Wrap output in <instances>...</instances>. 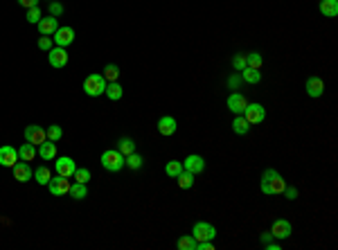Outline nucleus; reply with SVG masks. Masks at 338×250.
<instances>
[{
	"mask_svg": "<svg viewBox=\"0 0 338 250\" xmlns=\"http://www.w3.org/2000/svg\"><path fill=\"white\" fill-rule=\"evenodd\" d=\"M284 187H286V181L277 174V171L275 169H264L262 181H259V189H262V194H266V196H280V194L284 192Z\"/></svg>",
	"mask_w": 338,
	"mask_h": 250,
	"instance_id": "f257e3e1",
	"label": "nucleus"
},
{
	"mask_svg": "<svg viewBox=\"0 0 338 250\" xmlns=\"http://www.w3.org/2000/svg\"><path fill=\"white\" fill-rule=\"evenodd\" d=\"M100 162H101V167H104L106 171H122L124 167H127V158L120 154L117 149H108V151H104L101 154V158H100Z\"/></svg>",
	"mask_w": 338,
	"mask_h": 250,
	"instance_id": "f03ea898",
	"label": "nucleus"
},
{
	"mask_svg": "<svg viewBox=\"0 0 338 250\" xmlns=\"http://www.w3.org/2000/svg\"><path fill=\"white\" fill-rule=\"evenodd\" d=\"M106 84H108V81L104 79V75H90L84 79V93L88 97H100V95H104Z\"/></svg>",
	"mask_w": 338,
	"mask_h": 250,
	"instance_id": "7ed1b4c3",
	"label": "nucleus"
},
{
	"mask_svg": "<svg viewBox=\"0 0 338 250\" xmlns=\"http://www.w3.org/2000/svg\"><path fill=\"white\" fill-rule=\"evenodd\" d=\"M192 237H194L196 241H214L217 239V228L212 223H205V221H199V223H194V228H192Z\"/></svg>",
	"mask_w": 338,
	"mask_h": 250,
	"instance_id": "20e7f679",
	"label": "nucleus"
},
{
	"mask_svg": "<svg viewBox=\"0 0 338 250\" xmlns=\"http://www.w3.org/2000/svg\"><path fill=\"white\" fill-rule=\"evenodd\" d=\"M241 115L248 120L250 126H253V124H262L266 120V108L262 106V104H257V101H253V104H246Z\"/></svg>",
	"mask_w": 338,
	"mask_h": 250,
	"instance_id": "39448f33",
	"label": "nucleus"
},
{
	"mask_svg": "<svg viewBox=\"0 0 338 250\" xmlns=\"http://www.w3.org/2000/svg\"><path fill=\"white\" fill-rule=\"evenodd\" d=\"M48 189L52 196H66V194L70 192V181L66 178V176H52L48 183Z\"/></svg>",
	"mask_w": 338,
	"mask_h": 250,
	"instance_id": "423d86ee",
	"label": "nucleus"
},
{
	"mask_svg": "<svg viewBox=\"0 0 338 250\" xmlns=\"http://www.w3.org/2000/svg\"><path fill=\"white\" fill-rule=\"evenodd\" d=\"M74 169H77V162H74L72 158H68V156H61V158H54V171H57L59 176H66V178H72Z\"/></svg>",
	"mask_w": 338,
	"mask_h": 250,
	"instance_id": "0eeeda50",
	"label": "nucleus"
},
{
	"mask_svg": "<svg viewBox=\"0 0 338 250\" xmlns=\"http://www.w3.org/2000/svg\"><path fill=\"white\" fill-rule=\"evenodd\" d=\"M68 52H66V48H59V45H54L52 50L48 52V61L52 68H66L68 65Z\"/></svg>",
	"mask_w": 338,
	"mask_h": 250,
	"instance_id": "6e6552de",
	"label": "nucleus"
},
{
	"mask_svg": "<svg viewBox=\"0 0 338 250\" xmlns=\"http://www.w3.org/2000/svg\"><path fill=\"white\" fill-rule=\"evenodd\" d=\"M52 41H54V45H59V48H68L70 43L74 41V30L72 27H59L57 32L52 34Z\"/></svg>",
	"mask_w": 338,
	"mask_h": 250,
	"instance_id": "1a4fd4ad",
	"label": "nucleus"
},
{
	"mask_svg": "<svg viewBox=\"0 0 338 250\" xmlns=\"http://www.w3.org/2000/svg\"><path fill=\"white\" fill-rule=\"evenodd\" d=\"M270 234H273L275 239H289L291 234H293V225H291L286 219H277V221H273Z\"/></svg>",
	"mask_w": 338,
	"mask_h": 250,
	"instance_id": "9d476101",
	"label": "nucleus"
},
{
	"mask_svg": "<svg viewBox=\"0 0 338 250\" xmlns=\"http://www.w3.org/2000/svg\"><path fill=\"white\" fill-rule=\"evenodd\" d=\"M183 169L185 171H190V174H201L203 169H205V158L203 156H196V154H192V156H187L185 160H183Z\"/></svg>",
	"mask_w": 338,
	"mask_h": 250,
	"instance_id": "9b49d317",
	"label": "nucleus"
},
{
	"mask_svg": "<svg viewBox=\"0 0 338 250\" xmlns=\"http://www.w3.org/2000/svg\"><path fill=\"white\" fill-rule=\"evenodd\" d=\"M25 140H27V142H32L34 147H38L41 142H45V140H48L45 128H41L38 124H30V126L25 128Z\"/></svg>",
	"mask_w": 338,
	"mask_h": 250,
	"instance_id": "f8f14e48",
	"label": "nucleus"
},
{
	"mask_svg": "<svg viewBox=\"0 0 338 250\" xmlns=\"http://www.w3.org/2000/svg\"><path fill=\"white\" fill-rule=\"evenodd\" d=\"M18 149H14L11 144H5V147H0V165L2 167H14L18 162Z\"/></svg>",
	"mask_w": 338,
	"mask_h": 250,
	"instance_id": "ddd939ff",
	"label": "nucleus"
},
{
	"mask_svg": "<svg viewBox=\"0 0 338 250\" xmlns=\"http://www.w3.org/2000/svg\"><path fill=\"white\" fill-rule=\"evenodd\" d=\"M14 169V178H16L18 183H30L34 178V171H32V167L27 165L25 160H21V162H16V165L11 167Z\"/></svg>",
	"mask_w": 338,
	"mask_h": 250,
	"instance_id": "4468645a",
	"label": "nucleus"
},
{
	"mask_svg": "<svg viewBox=\"0 0 338 250\" xmlns=\"http://www.w3.org/2000/svg\"><path fill=\"white\" fill-rule=\"evenodd\" d=\"M304 88H306V95L313 97V99L325 95V81H322L320 77H309L306 84H304Z\"/></svg>",
	"mask_w": 338,
	"mask_h": 250,
	"instance_id": "2eb2a0df",
	"label": "nucleus"
},
{
	"mask_svg": "<svg viewBox=\"0 0 338 250\" xmlns=\"http://www.w3.org/2000/svg\"><path fill=\"white\" fill-rule=\"evenodd\" d=\"M228 111H233L235 115H241L243 108H246V104H248V99L241 95V93H233V95L228 97Z\"/></svg>",
	"mask_w": 338,
	"mask_h": 250,
	"instance_id": "dca6fc26",
	"label": "nucleus"
},
{
	"mask_svg": "<svg viewBox=\"0 0 338 250\" xmlns=\"http://www.w3.org/2000/svg\"><path fill=\"white\" fill-rule=\"evenodd\" d=\"M36 27H38V32H41V36H52L59 30V18H54V16L41 18V21L36 23Z\"/></svg>",
	"mask_w": 338,
	"mask_h": 250,
	"instance_id": "f3484780",
	"label": "nucleus"
},
{
	"mask_svg": "<svg viewBox=\"0 0 338 250\" xmlns=\"http://www.w3.org/2000/svg\"><path fill=\"white\" fill-rule=\"evenodd\" d=\"M176 128H178V124H176V120L171 115H165L158 120V133L165 135V138H167V135H174Z\"/></svg>",
	"mask_w": 338,
	"mask_h": 250,
	"instance_id": "a211bd4d",
	"label": "nucleus"
},
{
	"mask_svg": "<svg viewBox=\"0 0 338 250\" xmlns=\"http://www.w3.org/2000/svg\"><path fill=\"white\" fill-rule=\"evenodd\" d=\"M38 156H41L43 160H54L57 158V142H52V140L41 142L38 144Z\"/></svg>",
	"mask_w": 338,
	"mask_h": 250,
	"instance_id": "6ab92c4d",
	"label": "nucleus"
},
{
	"mask_svg": "<svg viewBox=\"0 0 338 250\" xmlns=\"http://www.w3.org/2000/svg\"><path fill=\"white\" fill-rule=\"evenodd\" d=\"M318 9H320L322 16L336 18V16H338V0H320Z\"/></svg>",
	"mask_w": 338,
	"mask_h": 250,
	"instance_id": "aec40b11",
	"label": "nucleus"
},
{
	"mask_svg": "<svg viewBox=\"0 0 338 250\" xmlns=\"http://www.w3.org/2000/svg\"><path fill=\"white\" fill-rule=\"evenodd\" d=\"M104 95L108 97L111 101H120V99H122V95H124V88H122V86L117 84V81H108V84H106Z\"/></svg>",
	"mask_w": 338,
	"mask_h": 250,
	"instance_id": "412c9836",
	"label": "nucleus"
},
{
	"mask_svg": "<svg viewBox=\"0 0 338 250\" xmlns=\"http://www.w3.org/2000/svg\"><path fill=\"white\" fill-rule=\"evenodd\" d=\"M36 147H34L32 142H27V144H21V147H18V158L21 160H25V162H32L34 158H36Z\"/></svg>",
	"mask_w": 338,
	"mask_h": 250,
	"instance_id": "4be33fe9",
	"label": "nucleus"
},
{
	"mask_svg": "<svg viewBox=\"0 0 338 250\" xmlns=\"http://www.w3.org/2000/svg\"><path fill=\"white\" fill-rule=\"evenodd\" d=\"M233 131L237 135H246L250 131V124H248V120L243 115H235V120H233Z\"/></svg>",
	"mask_w": 338,
	"mask_h": 250,
	"instance_id": "5701e85b",
	"label": "nucleus"
},
{
	"mask_svg": "<svg viewBox=\"0 0 338 250\" xmlns=\"http://www.w3.org/2000/svg\"><path fill=\"white\" fill-rule=\"evenodd\" d=\"M239 75H241V79L246 81V84H259V81H262V72L255 68H248V65H246Z\"/></svg>",
	"mask_w": 338,
	"mask_h": 250,
	"instance_id": "b1692460",
	"label": "nucleus"
},
{
	"mask_svg": "<svg viewBox=\"0 0 338 250\" xmlns=\"http://www.w3.org/2000/svg\"><path fill=\"white\" fill-rule=\"evenodd\" d=\"M70 196L74 198V201H84L86 196H88V187L84 185V183H72V185H70Z\"/></svg>",
	"mask_w": 338,
	"mask_h": 250,
	"instance_id": "393cba45",
	"label": "nucleus"
},
{
	"mask_svg": "<svg viewBox=\"0 0 338 250\" xmlns=\"http://www.w3.org/2000/svg\"><path fill=\"white\" fill-rule=\"evenodd\" d=\"M176 181H178V187L180 189H190L192 185H194V174H190V171H180L178 176H176Z\"/></svg>",
	"mask_w": 338,
	"mask_h": 250,
	"instance_id": "a878e982",
	"label": "nucleus"
},
{
	"mask_svg": "<svg viewBox=\"0 0 338 250\" xmlns=\"http://www.w3.org/2000/svg\"><path fill=\"white\" fill-rule=\"evenodd\" d=\"M117 144H120V147H117V151H120L124 158H127V156H131L133 151H135V142H133L131 138H122Z\"/></svg>",
	"mask_w": 338,
	"mask_h": 250,
	"instance_id": "bb28decb",
	"label": "nucleus"
},
{
	"mask_svg": "<svg viewBox=\"0 0 338 250\" xmlns=\"http://www.w3.org/2000/svg\"><path fill=\"white\" fill-rule=\"evenodd\" d=\"M176 248L178 250H196V239L192 234H185V237H180V239L176 241Z\"/></svg>",
	"mask_w": 338,
	"mask_h": 250,
	"instance_id": "cd10ccee",
	"label": "nucleus"
},
{
	"mask_svg": "<svg viewBox=\"0 0 338 250\" xmlns=\"http://www.w3.org/2000/svg\"><path fill=\"white\" fill-rule=\"evenodd\" d=\"M142 165H144V158L140 154H135V151H133L131 156H127V167H129V169L137 171V169H142Z\"/></svg>",
	"mask_w": 338,
	"mask_h": 250,
	"instance_id": "c85d7f7f",
	"label": "nucleus"
},
{
	"mask_svg": "<svg viewBox=\"0 0 338 250\" xmlns=\"http://www.w3.org/2000/svg\"><path fill=\"white\" fill-rule=\"evenodd\" d=\"M34 178H36L38 185H48L50 178H52V171H50L48 167H38V169L34 171Z\"/></svg>",
	"mask_w": 338,
	"mask_h": 250,
	"instance_id": "c756f323",
	"label": "nucleus"
},
{
	"mask_svg": "<svg viewBox=\"0 0 338 250\" xmlns=\"http://www.w3.org/2000/svg\"><path fill=\"white\" fill-rule=\"evenodd\" d=\"M180 171H183V162H180V160H169L167 167H165V174H167L169 178H176Z\"/></svg>",
	"mask_w": 338,
	"mask_h": 250,
	"instance_id": "7c9ffc66",
	"label": "nucleus"
},
{
	"mask_svg": "<svg viewBox=\"0 0 338 250\" xmlns=\"http://www.w3.org/2000/svg\"><path fill=\"white\" fill-rule=\"evenodd\" d=\"M262 63H264V59H262V54H259V52L246 54V65H248V68L259 70V68H262Z\"/></svg>",
	"mask_w": 338,
	"mask_h": 250,
	"instance_id": "2f4dec72",
	"label": "nucleus"
},
{
	"mask_svg": "<svg viewBox=\"0 0 338 250\" xmlns=\"http://www.w3.org/2000/svg\"><path fill=\"white\" fill-rule=\"evenodd\" d=\"M45 135H48V140H52V142H59V140L64 138V128L59 126V124H52V126L45 128Z\"/></svg>",
	"mask_w": 338,
	"mask_h": 250,
	"instance_id": "473e14b6",
	"label": "nucleus"
},
{
	"mask_svg": "<svg viewBox=\"0 0 338 250\" xmlns=\"http://www.w3.org/2000/svg\"><path fill=\"white\" fill-rule=\"evenodd\" d=\"M72 178H74V183H84V185H88L90 169H86V167H77V169H74V174H72Z\"/></svg>",
	"mask_w": 338,
	"mask_h": 250,
	"instance_id": "72a5a7b5",
	"label": "nucleus"
},
{
	"mask_svg": "<svg viewBox=\"0 0 338 250\" xmlns=\"http://www.w3.org/2000/svg\"><path fill=\"white\" fill-rule=\"evenodd\" d=\"M117 77H120V68H117L115 63H108L104 68V79L106 81H117Z\"/></svg>",
	"mask_w": 338,
	"mask_h": 250,
	"instance_id": "f704fd0d",
	"label": "nucleus"
},
{
	"mask_svg": "<svg viewBox=\"0 0 338 250\" xmlns=\"http://www.w3.org/2000/svg\"><path fill=\"white\" fill-rule=\"evenodd\" d=\"M41 9H38V7H30V9H27V23H32V25H36L38 21H41Z\"/></svg>",
	"mask_w": 338,
	"mask_h": 250,
	"instance_id": "c9c22d12",
	"label": "nucleus"
},
{
	"mask_svg": "<svg viewBox=\"0 0 338 250\" xmlns=\"http://www.w3.org/2000/svg\"><path fill=\"white\" fill-rule=\"evenodd\" d=\"M52 48H54L52 36H41V38H38V50H43V52H50Z\"/></svg>",
	"mask_w": 338,
	"mask_h": 250,
	"instance_id": "e433bc0d",
	"label": "nucleus"
},
{
	"mask_svg": "<svg viewBox=\"0 0 338 250\" xmlns=\"http://www.w3.org/2000/svg\"><path fill=\"white\" fill-rule=\"evenodd\" d=\"M233 65L237 72H241L243 68H246V54H235L233 57Z\"/></svg>",
	"mask_w": 338,
	"mask_h": 250,
	"instance_id": "4c0bfd02",
	"label": "nucleus"
},
{
	"mask_svg": "<svg viewBox=\"0 0 338 250\" xmlns=\"http://www.w3.org/2000/svg\"><path fill=\"white\" fill-rule=\"evenodd\" d=\"M61 14H64V5H61V2H57V0H52V2H50V16L59 18Z\"/></svg>",
	"mask_w": 338,
	"mask_h": 250,
	"instance_id": "58836bf2",
	"label": "nucleus"
},
{
	"mask_svg": "<svg viewBox=\"0 0 338 250\" xmlns=\"http://www.w3.org/2000/svg\"><path fill=\"white\" fill-rule=\"evenodd\" d=\"M241 81H243L241 75H230V77H228V88H230V91H237Z\"/></svg>",
	"mask_w": 338,
	"mask_h": 250,
	"instance_id": "ea45409f",
	"label": "nucleus"
},
{
	"mask_svg": "<svg viewBox=\"0 0 338 250\" xmlns=\"http://www.w3.org/2000/svg\"><path fill=\"white\" fill-rule=\"evenodd\" d=\"M282 194H284L289 201H296V198H298V189H296V187H284V192H282Z\"/></svg>",
	"mask_w": 338,
	"mask_h": 250,
	"instance_id": "a19ab883",
	"label": "nucleus"
},
{
	"mask_svg": "<svg viewBox=\"0 0 338 250\" xmlns=\"http://www.w3.org/2000/svg\"><path fill=\"white\" fill-rule=\"evenodd\" d=\"M196 250H214L212 241H196Z\"/></svg>",
	"mask_w": 338,
	"mask_h": 250,
	"instance_id": "79ce46f5",
	"label": "nucleus"
},
{
	"mask_svg": "<svg viewBox=\"0 0 338 250\" xmlns=\"http://www.w3.org/2000/svg\"><path fill=\"white\" fill-rule=\"evenodd\" d=\"M38 0H18V5L25 7V9H30V7H36Z\"/></svg>",
	"mask_w": 338,
	"mask_h": 250,
	"instance_id": "37998d69",
	"label": "nucleus"
},
{
	"mask_svg": "<svg viewBox=\"0 0 338 250\" xmlns=\"http://www.w3.org/2000/svg\"><path fill=\"white\" fill-rule=\"evenodd\" d=\"M264 248H266V250H282V246H280V244H273V241H266Z\"/></svg>",
	"mask_w": 338,
	"mask_h": 250,
	"instance_id": "c03bdc74",
	"label": "nucleus"
},
{
	"mask_svg": "<svg viewBox=\"0 0 338 250\" xmlns=\"http://www.w3.org/2000/svg\"><path fill=\"white\" fill-rule=\"evenodd\" d=\"M270 239H273L270 232H262V244H266V241H270Z\"/></svg>",
	"mask_w": 338,
	"mask_h": 250,
	"instance_id": "a18cd8bd",
	"label": "nucleus"
},
{
	"mask_svg": "<svg viewBox=\"0 0 338 250\" xmlns=\"http://www.w3.org/2000/svg\"><path fill=\"white\" fill-rule=\"evenodd\" d=\"M50 2H52V0H50Z\"/></svg>",
	"mask_w": 338,
	"mask_h": 250,
	"instance_id": "49530a36",
	"label": "nucleus"
}]
</instances>
